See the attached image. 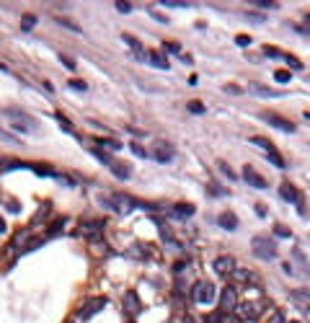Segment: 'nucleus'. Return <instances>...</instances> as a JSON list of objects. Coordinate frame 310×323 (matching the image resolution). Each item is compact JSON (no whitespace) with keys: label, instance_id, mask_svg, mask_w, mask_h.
Listing matches in <instances>:
<instances>
[{"label":"nucleus","instance_id":"nucleus-9","mask_svg":"<svg viewBox=\"0 0 310 323\" xmlns=\"http://www.w3.org/2000/svg\"><path fill=\"white\" fill-rule=\"evenodd\" d=\"M261 119L266 122V124H271V127H277V129H282V132H287V134H292V132H295V124L289 122V119H282V116H277L274 111H264V114H261Z\"/></svg>","mask_w":310,"mask_h":323},{"label":"nucleus","instance_id":"nucleus-47","mask_svg":"<svg viewBox=\"0 0 310 323\" xmlns=\"http://www.w3.org/2000/svg\"><path fill=\"white\" fill-rule=\"evenodd\" d=\"M67 86H70V88H75V91H88V86L83 83V80H70Z\"/></svg>","mask_w":310,"mask_h":323},{"label":"nucleus","instance_id":"nucleus-28","mask_svg":"<svg viewBox=\"0 0 310 323\" xmlns=\"http://www.w3.org/2000/svg\"><path fill=\"white\" fill-rule=\"evenodd\" d=\"M274 236H279V238H292V230H289L287 225H274Z\"/></svg>","mask_w":310,"mask_h":323},{"label":"nucleus","instance_id":"nucleus-35","mask_svg":"<svg viewBox=\"0 0 310 323\" xmlns=\"http://www.w3.org/2000/svg\"><path fill=\"white\" fill-rule=\"evenodd\" d=\"M65 228V217H60V220H54V225H49V236H57V233Z\"/></svg>","mask_w":310,"mask_h":323},{"label":"nucleus","instance_id":"nucleus-20","mask_svg":"<svg viewBox=\"0 0 310 323\" xmlns=\"http://www.w3.org/2000/svg\"><path fill=\"white\" fill-rule=\"evenodd\" d=\"M127 256H130V258H137V261H148V258H150V248L142 246V243H137V246H132L130 251H127Z\"/></svg>","mask_w":310,"mask_h":323},{"label":"nucleus","instance_id":"nucleus-37","mask_svg":"<svg viewBox=\"0 0 310 323\" xmlns=\"http://www.w3.org/2000/svg\"><path fill=\"white\" fill-rule=\"evenodd\" d=\"M130 150H132V155H137V158H148V152H145V148H142V145H137V142H132V145H130Z\"/></svg>","mask_w":310,"mask_h":323},{"label":"nucleus","instance_id":"nucleus-24","mask_svg":"<svg viewBox=\"0 0 310 323\" xmlns=\"http://www.w3.org/2000/svg\"><path fill=\"white\" fill-rule=\"evenodd\" d=\"M34 26H36V16H31V13L21 16V31H31Z\"/></svg>","mask_w":310,"mask_h":323},{"label":"nucleus","instance_id":"nucleus-42","mask_svg":"<svg viewBox=\"0 0 310 323\" xmlns=\"http://www.w3.org/2000/svg\"><path fill=\"white\" fill-rule=\"evenodd\" d=\"M222 91H225V93H230V96H241V93H243V91H241V86H233V83H227Z\"/></svg>","mask_w":310,"mask_h":323},{"label":"nucleus","instance_id":"nucleus-32","mask_svg":"<svg viewBox=\"0 0 310 323\" xmlns=\"http://www.w3.org/2000/svg\"><path fill=\"white\" fill-rule=\"evenodd\" d=\"M251 142H253V145H259V148H264V150H274V145H271V142L269 140H264V137H251Z\"/></svg>","mask_w":310,"mask_h":323},{"label":"nucleus","instance_id":"nucleus-12","mask_svg":"<svg viewBox=\"0 0 310 323\" xmlns=\"http://www.w3.org/2000/svg\"><path fill=\"white\" fill-rule=\"evenodd\" d=\"M289 300H292L300 310H310V290H308V287L292 290V292H289Z\"/></svg>","mask_w":310,"mask_h":323},{"label":"nucleus","instance_id":"nucleus-45","mask_svg":"<svg viewBox=\"0 0 310 323\" xmlns=\"http://www.w3.org/2000/svg\"><path fill=\"white\" fill-rule=\"evenodd\" d=\"M220 323H241V318L233 316V313H225V316H220Z\"/></svg>","mask_w":310,"mask_h":323},{"label":"nucleus","instance_id":"nucleus-21","mask_svg":"<svg viewBox=\"0 0 310 323\" xmlns=\"http://www.w3.org/2000/svg\"><path fill=\"white\" fill-rule=\"evenodd\" d=\"M217 225L225 228V230H238V217H235L233 212H225V215L217 217Z\"/></svg>","mask_w":310,"mask_h":323},{"label":"nucleus","instance_id":"nucleus-52","mask_svg":"<svg viewBox=\"0 0 310 323\" xmlns=\"http://www.w3.org/2000/svg\"><path fill=\"white\" fill-rule=\"evenodd\" d=\"M150 16H153L155 21H160V23H168V19H166V16H160V13H155V11H150Z\"/></svg>","mask_w":310,"mask_h":323},{"label":"nucleus","instance_id":"nucleus-34","mask_svg":"<svg viewBox=\"0 0 310 323\" xmlns=\"http://www.w3.org/2000/svg\"><path fill=\"white\" fill-rule=\"evenodd\" d=\"M57 23H60V26H65V29H72L75 34H83V31H80V26H78V23H72L70 19H57Z\"/></svg>","mask_w":310,"mask_h":323},{"label":"nucleus","instance_id":"nucleus-19","mask_svg":"<svg viewBox=\"0 0 310 323\" xmlns=\"http://www.w3.org/2000/svg\"><path fill=\"white\" fill-rule=\"evenodd\" d=\"M171 217L189 220V217H194V207H191V204H176V207L171 210Z\"/></svg>","mask_w":310,"mask_h":323},{"label":"nucleus","instance_id":"nucleus-31","mask_svg":"<svg viewBox=\"0 0 310 323\" xmlns=\"http://www.w3.org/2000/svg\"><path fill=\"white\" fill-rule=\"evenodd\" d=\"M18 168H31V166H26V163H16V160H5V163H3V171H18Z\"/></svg>","mask_w":310,"mask_h":323},{"label":"nucleus","instance_id":"nucleus-3","mask_svg":"<svg viewBox=\"0 0 310 323\" xmlns=\"http://www.w3.org/2000/svg\"><path fill=\"white\" fill-rule=\"evenodd\" d=\"M215 295H217L215 284L204 280V282H197L194 284V290H191V300L199 302V305H209V302H215Z\"/></svg>","mask_w":310,"mask_h":323},{"label":"nucleus","instance_id":"nucleus-7","mask_svg":"<svg viewBox=\"0 0 310 323\" xmlns=\"http://www.w3.org/2000/svg\"><path fill=\"white\" fill-rule=\"evenodd\" d=\"M106 308V298H93V300H88L83 308H80V313H78V323H86L90 316H96L98 310H104Z\"/></svg>","mask_w":310,"mask_h":323},{"label":"nucleus","instance_id":"nucleus-38","mask_svg":"<svg viewBox=\"0 0 310 323\" xmlns=\"http://www.w3.org/2000/svg\"><path fill=\"white\" fill-rule=\"evenodd\" d=\"M285 60H287V65L292 67V70H303V62H300L297 57H292V55H285Z\"/></svg>","mask_w":310,"mask_h":323},{"label":"nucleus","instance_id":"nucleus-23","mask_svg":"<svg viewBox=\"0 0 310 323\" xmlns=\"http://www.w3.org/2000/svg\"><path fill=\"white\" fill-rule=\"evenodd\" d=\"M96 145H98V148H104V150H111V152H116V150L122 148L116 140H109V137H98V140H96Z\"/></svg>","mask_w":310,"mask_h":323},{"label":"nucleus","instance_id":"nucleus-29","mask_svg":"<svg viewBox=\"0 0 310 323\" xmlns=\"http://www.w3.org/2000/svg\"><path fill=\"white\" fill-rule=\"evenodd\" d=\"M54 119L60 122V127L65 129L67 134H75V132H72V124H70V122H67V119H65V116H62V114H54Z\"/></svg>","mask_w":310,"mask_h":323},{"label":"nucleus","instance_id":"nucleus-22","mask_svg":"<svg viewBox=\"0 0 310 323\" xmlns=\"http://www.w3.org/2000/svg\"><path fill=\"white\" fill-rule=\"evenodd\" d=\"M148 60H150V65H155V67H160V70H168V60L166 57H163L160 55V52H150V55H148Z\"/></svg>","mask_w":310,"mask_h":323},{"label":"nucleus","instance_id":"nucleus-30","mask_svg":"<svg viewBox=\"0 0 310 323\" xmlns=\"http://www.w3.org/2000/svg\"><path fill=\"white\" fill-rule=\"evenodd\" d=\"M186 109H189L191 114H204V104H202V101H189Z\"/></svg>","mask_w":310,"mask_h":323},{"label":"nucleus","instance_id":"nucleus-43","mask_svg":"<svg viewBox=\"0 0 310 323\" xmlns=\"http://www.w3.org/2000/svg\"><path fill=\"white\" fill-rule=\"evenodd\" d=\"M207 192L209 194H222V196H227V189H222V186H217V184H209Z\"/></svg>","mask_w":310,"mask_h":323},{"label":"nucleus","instance_id":"nucleus-6","mask_svg":"<svg viewBox=\"0 0 310 323\" xmlns=\"http://www.w3.org/2000/svg\"><path fill=\"white\" fill-rule=\"evenodd\" d=\"M261 310H264V302H259V300H245V302L238 305V318L241 321H259Z\"/></svg>","mask_w":310,"mask_h":323},{"label":"nucleus","instance_id":"nucleus-50","mask_svg":"<svg viewBox=\"0 0 310 323\" xmlns=\"http://www.w3.org/2000/svg\"><path fill=\"white\" fill-rule=\"evenodd\" d=\"M163 47H166V49L171 52V55H178V44H173V42H166V44H163Z\"/></svg>","mask_w":310,"mask_h":323},{"label":"nucleus","instance_id":"nucleus-25","mask_svg":"<svg viewBox=\"0 0 310 323\" xmlns=\"http://www.w3.org/2000/svg\"><path fill=\"white\" fill-rule=\"evenodd\" d=\"M266 158H269V163H274L277 168H285V158H282L277 150H269V152H266Z\"/></svg>","mask_w":310,"mask_h":323},{"label":"nucleus","instance_id":"nucleus-56","mask_svg":"<svg viewBox=\"0 0 310 323\" xmlns=\"http://www.w3.org/2000/svg\"><path fill=\"white\" fill-rule=\"evenodd\" d=\"M0 233H5V220L0 217Z\"/></svg>","mask_w":310,"mask_h":323},{"label":"nucleus","instance_id":"nucleus-59","mask_svg":"<svg viewBox=\"0 0 310 323\" xmlns=\"http://www.w3.org/2000/svg\"><path fill=\"white\" fill-rule=\"evenodd\" d=\"M130 323H132V321H130Z\"/></svg>","mask_w":310,"mask_h":323},{"label":"nucleus","instance_id":"nucleus-51","mask_svg":"<svg viewBox=\"0 0 310 323\" xmlns=\"http://www.w3.org/2000/svg\"><path fill=\"white\" fill-rule=\"evenodd\" d=\"M259 8H277V3H271V0H256Z\"/></svg>","mask_w":310,"mask_h":323},{"label":"nucleus","instance_id":"nucleus-11","mask_svg":"<svg viewBox=\"0 0 310 323\" xmlns=\"http://www.w3.org/2000/svg\"><path fill=\"white\" fill-rule=\"evenodd\" d=\"M238 308V295H235V287H225L220 292V310L222 313H233Z\"/></svg>","mask_w":310,"mask_h":323},{"label":"nucleus","instance_id":"nucleus-57","mask_svg":"<svg viewBox=\"0 0 310 323\" xmlns=\"http://www.w3.org/2000/svg\"><path fill=\"white\" fill-rule=\"evenodd\" d=\"M289 323H300V321H289Z\"/></svg>","mask_w":310,"mask_h":323},{"label":"nucleus","instance_id":"nucleus-16","mask_svg":"<svg viewBox=\"0 0 310 323\" xmlns=\"http://www.w3.org/2000/svg\"><path fill=\"white\" fill-rule=\"evenodd\" d=\"M109 168H111V173L119 178V181H127V178L132 176V168L127 166V163H122V160H111V163H109Z\"/></svg>","mask_w":310,"mask_h":323},{"label":"nucleus","instance_id":"nucleus-46","mask_svg":"<svg viewBox=\"0 0 310 323\" xmlns=\"http://www.w3.org/2000/svg\"><path fill=\"white\" fill-rule=\"evenodd\" d=\"M60 62H62V65H65L67 70H75V60H70L67 55H60Z\"/></svg>","mask_w":310,"mask_h":323},{"label":"nucleus","instance_id":"nucleus-13","mask_svg":"<svg viewBox=\"0 0 310 323\" xmlns=\"http://www.w3.org/2000/svg\"><path fill=\"white\" fill-rule=\"evenodd\" d=\"M279 196L285 202H289V204H300V194H297V189L289 181H282L279 184Z\"/></svg>","mask_w":310,"mask_h":323},{"label":"nucleus","instance_id":"nucleus-17","mask_svg":"<svg viewBox=\"0 0 310 323\" xmlns=\"http://www.w3.org/2000/svg\"><path fill=\"white\" fill-rule=\"evenodd\" d=\"M230 277H233V280L238 282V284H245V287H248V284H253V282L259 280V277L253 274L251 269H235V272H233Z\"/></svg>","mask_w":310,"mask_h":323},{"label":"nucleus","instance_id":"nucleus-2","mask_svg":"<svg viewBox=\"0 0 310 323\" xmlns=\"http://www.w3.org/2000/svg\"><path fill=\"white\" fill-rule=\"evenodd\" d=\"M251 248H253V254H256L261 261H274L277 258V243L271 238H266V236H256L251 240Z\"/></svg>","mask_w":310,"mask_h":323},{"label":"nucleus","instance_id":"nucleus-41","mask_svg":"<svg viewBox=\"0 0 310 323\" xmlns=\"http://www.w3.org/2000/svg\"><path fill=\"white\" fill-rule=\"evenodd\" d=\"M114 8H116L119 13H130V11H132V5H130V3H124V0H116Z\"/></svg>","mask_w":310,"mask_h":323},{"label":"nucleus","instance_id":"nucleus-8","mask_svg":"<svg viewBox=\"0 0 310 323\" xmlns=\"http://www.w3.org/2000/svg\"><path fill=\"white\" fill-rule=\"evenodd\" d=\"M212 269H215L217 277H230L235 269H238V264H235L233 256H217L215 261H212Z\"/></svg>","mask_w":310,"mask_h":323},{"label":"nucleus","instance_id":"nucleus-53","mask_svg":"<svg viewBox=\"0 0 310 323\" xmlns=\"http://www.w3.org/2000/svg\"><path fill=\"white\" fill-rule=\"evenodd\" d=\"M245 19H248V21H264V16H261V13H259V16H256V13H245Z\"/></svg>","mask_w":310,"mask_h":323},{"label":"nucleus","instance_id":"nucleus-5","mask_svg":"<svg viewBox=\"0 0 310 323\" xmlns=\"http://www.w3.org/2000/svg\"><path fill=\"white\" fill-rule=\"evenodd\" d=\"M5 116H8V122H11V127L18 129V132H31V129H36V122L31 119V116L21 114V111H5Z\"/></svg>","mask_w":310,"mask_h":323},{"label":"nucleus","instance_id":"nucleus-54","mask_svg":"<svg viewBox=\"0 0 310 323\" xmlns=\"http://www.w3.org/2000/svg\"><path fill=\"white\" fill-rule=\"evenodd\" d=\"M8 210H11V212H18V210H21V204H18V202H8Z\"/></svg>","mask_w":310,"mask_h":323},{"label":"nucleus","instance_id":"nucleus-18","mask_svg":"<svg viewBox=\"0 0 310 323\" xmlns=\"http://www.w3.org/2000/svg\"><path fill=\"white\" fill-rule=\"evenodd\" d=\"M140 308H142V302H140V298L134 292H127L124 295V313L127 316H134V313H140Z\"/></svg>","mask_w":310,"mask_h":323},{"label":"nucleus","instance_id":"nucleus-15","mask_svg":"<svg viewBox=\"0 0 310 323\" xmlns=\"http://www.w3.org/2000/svg\"><path fill=\"white\" fill-rule=\"evenodd\" d=\"M101 228H104L101 220H98V222H90V220H83V222H80V233H83V236H88L90 240H93V238H101V236H98V233H101Z\"/></svg>","mask_w":310,"mask_h":323},{"label":"nucleus","instance_id":"nucleus-39","mask_svg":"<svg viewBox=\"0 0 310 323\" xmlns=\"http://www.w3.org/2000/svg\"><path fill=\"white\" fill-rule=\"evenodd\" d=\"M26 236H29V230H21V233H18V236L13 238V246H16V248H21V246L26 243Z\"/></svg>","mask_w":310,"mask_h":323},{"label":"nucleus","instance_id":"nucleus-27","mask_svg":"<svg viewBox=\"0 0 310 323\" xmlns=\"http://www.w3.org/2000/svg\"><path fill=\"white\" fill-rule=\"evenodd\" d=\"M274 80H277V83H289V80H292V73H289V70H277Z\"/></svg>","mask_w":310,"mask_h":323},{"label":"nucleus","instance_id":"nucleus-26","mask_svg":"<svg viewBox=\"0 0 310 323\" xmlns=\"http://www.w3.org/2000/svg\"><path fill=\"white\" fill-rule=\"evenodd\" d=\"M217 168H220V171H222V173H225L227 178H230V181H235V178H238V173H235L233 168H230V166L225 163V160H217Z\"/></svg>","mask_w":310,"mask_h":323},{"label":"nucleus","instance_id":"nucleus-33","mask_svg":"<svg viewBox=\"0 0 310 323\" xmlns=\"http://www.w3.org/2000/svg\"><path fill=\"white\" fill-rule=\"evenodd\" d=\"M31 171H34V173H39V176H54V171H52V168H47V166H42V163H36V166H31Z\"/></svg>","mask_w":310,"mask_h":323},{"label":"nucleus","instance_id":"nucleus-36","mask_svg":"<svg viewBox=\"0 0 310 323\" xmlns=\"http://www.w3.org/2000/svg\"><path fill=\"white\" fill-rule=\"evenodd\" d=\"M93 155H96V160H101V163H106V166L111 163V158H109V152H104L101 148H96V150H93Z\"/></svg>","mask_w":310,"mask_h":323},{"label":"nucleus","instance_id":"nucleus-14","mask_svg":"<svg viewBox=\"0 0 310 323\" xmlns=\"http://www.w3.org/2000/svg\"><path fill=\"white\" fill-rule=\"evenodd\" d=\"M248 91L253 96H259V98H277V96H282L279 91H274V88H269V86H264V83H251Z\"/></svg>","mask_w":310,"mask_h":323},{"label":"nucleus","instance_id":"nucleus-1","mask_svg":"<svg viewBox=\"0 0 310 323\" xmlns=\"http://www.w3.org/2000/svg\"><path fill=\"white\" fill-rule=\"evenodd\" d=\"M101 204H106V207H111L116 215H130L134 207H142V210H153L150 204L145 202H137L134 196L130 194H111V199H101Z\"/></svg>","mask_w":310,"mask_h":323},{"label":"nucleus","instance_id":"nucleus-58","mask_svg":"<svg viewBox=\"0 0 310 323\" xmlns=\"http://www.w3.org/2000/svg\"><path fill=\"white\" fill-rule=\"evenodd\" d=\"M308 21H310V16H308Z\"/></svg>","mask_w":310,"mask_h":323},{"label":"nucleus","instance_id":"nucleus-10","mask_svg":"<svg viewBox=\"0 0 310 323\" xmlns=\"http://www.w3.org/2000/svg\"><path fill=\"white\" fill-rule=\"evenodd\" d=\"M241 178H243V181L248 184V186H253V189H266V186H269V184H266V178H264V176H261L253 166H245Z\"/></svg>","mask_w":310,"mask_h":323},{"label":"nucleus","instance_id":"nucleus-55","mask_svg":"<svg viewBox=\"0 0 310 323\" xmlns=\"http://www.w3.org/2000/svg\"><path fill=\"white\" fill-rule=\"evenodd\" d=\"M256 212H259L261 217H264V215H266V207H264V204H256Z\"/></svg>","mask_w":310,"mask_h":323},{"label":"nucleus","instance_id":"nucleus-44","mask_svg":"<svg viewBox=\"0 0 310 323\" xmlns=\"http://www.w3.org/2000/svg\"><path fill=\"white\" fill-rule=\"evenodd\" d=\"M264 52H266V57H285V52H279L277 47H264Z\"/></svg>","mask_w":310,"mask_h":323},{"label":"nucleus","instance_id":"nucleus-49","mask_svg":"<svg viewBox=\"0 0 310 323\" xmlns=\"http://www.w3.org/2000/svg\"><path fill=\"white\" fill-rule=\"evenodd\" d=\"M235 44H241V47H248V44H251V37L241 34V37H235Z\"/></svg>","mask_w":310,"mask_h":323},{"label":"nucleus","instance_id":"nucleus-40","mask_svg":"<svg viewBox=\"0 0 310 323\" xmlns=\"http://www.w3.org/2000/svg\"><path fill=\"white\" fill-rule=\"evenodd\" d=\"M163 5H168V8H189L191 3H184V0H163Z\"/></svg>","mask_w":310,"mask_h":323},{"label":"nucleus","instance_id":"nucleus-48","mask_svg":"<svg viewBox=\"0 0 310 323\" xmlns=\"http://www.w3.org/2000/svg\"><path fill=\"white\" fill-rule=\"evenodd\" d=\"M269 323H287V318H285V313H282V310H277L274 316H271V321H269Z\"/></svg>","mask_w":310,"mask_h":323},{"label":"nucleus","instance_id":"nucleus-4","mask_svg":"<svg viewBox=\"0 0 310 323\" xmlns=\"http://www.w3.org/2000/svg\"><path fill=\"white\" fill-rule=\"evenodd\" d=\"M173 155H176V148H173L171 142H166V140H155V142H153V152H150L148 158H155L158 163H171Z\"/></svg>","mask_w":310,"mask_h":323}]
</instances>
